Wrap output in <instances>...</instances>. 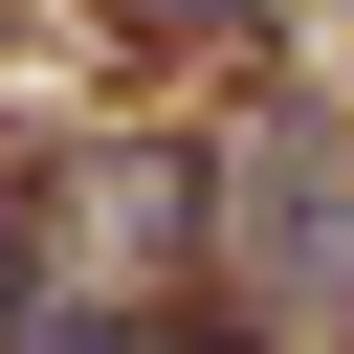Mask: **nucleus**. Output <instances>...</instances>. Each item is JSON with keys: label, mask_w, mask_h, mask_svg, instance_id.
Segmentation results:
<instances>
[{"label": "nucleus", "mask_w": 354, "mask_h": 354, "mask_svg": "<svg viewBox=\"0 0 354 354\" xmlns=\"http://www.w3.org/2000/svg\"><path fill=\"white\" fill-rule=\"evenodd\" d=\"M155 22H177V0H155Z\"/></svg>", "instance_id": "1"}]
</instances>
